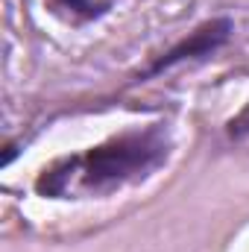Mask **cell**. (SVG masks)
Returning <instances> with one entry per match:
<instances>
[{"instance_id":"1","label":"cell","mask_w":249,"mask_h":252,"mask_svg":"<svg viewBox=\"0 0 249 252\" xmlns=\"http://www.w3.org/2000/svg\"><path fill=\"white\" fill-rule=\"evenodd\" d=\"M170 153L173 141L167 124L126 129L121 135L106 138L103 144L47 164L35 179V193L44 199L112 196L129 185L150 179L167 164Z\"/></svg>"},{"instance_id":"2","label":"cell","mask_w":249,"mask_h":252,"mask_svg":"<svg viewBox=\"0 0 249 252\" xmlns=\"http://www.w3.org/2000/svg\"><path fill=\"white\" fill-rule=\"evenodd\" d=\"M235 35V21L229 15H217V18H208L202 21L199 27H193L187 35H182L173 47H167L164 53H158L153 62L147 64L144 70L135 73V79L129 85H141V82H150L161 73H167L170 67L185 62H202L208 56H214L217 50H223Z\"/></svg>"},{"instance_id":"3","label":"cell","mask_w":249,"mask_h":252,"mask_svg":"<svg viewBox=\"0 0 249 252\" xmlns=\"http://www.w3.org/2000/svg\"><path fill=\"white\" fill-rule=\"evenodd\" d=\"M47 9L67 24L82 27V24H91V21H100L103 15H109L112 0H47Z\"/></svg>"},{"instance_id":"4","label":"cell","mask_w":249,"mask_h":252,"mask_svg":"<svg viewBox=\"0 0 249 252\" xmlns=\"http://www.w3.org/2000/svg\"><path fill=\"white\" fill-rule=\"evenodd\" d=\"M226 135L229 138H235V141H241V138H249V103L229 121V126H226Z\"/></svg>"}]
</instances>
